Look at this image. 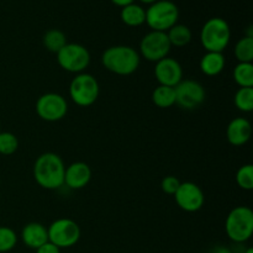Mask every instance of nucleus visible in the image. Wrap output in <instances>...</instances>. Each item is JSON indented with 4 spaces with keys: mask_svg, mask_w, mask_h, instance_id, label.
<instances>
[{
    "mask_svg": "<svg viewBox=\"0 0 253 253\" xmlns=\"http://www.w3.org/2000/svg\"><path fill=\"white\" fill-rule=\"evenodd\" d=\"M234 79L240 88H253V64L237 63L234 68Z\"/></svg>",
    "mask_w": 253,
    "mask_h": 253,
    "instance_id": "5701e85b",
    "label": "nucleus"
},
{
    "mask_svg": "<svg viewBox=\"0 0 253 253\" xmlns=\"http://www.w3.org/2000/svg\"><path fill=\"white\" fill-rule=\"evenodd\" d=\"M152 101L157 108L168 109L175 104V90L172 86L158 85L152 91Z\"/></svg>",
    "mask_w": 253,
    "mask_h": 253,
    "instance_id": "412c9836",
    "label": "nucleus"
},
{
    "mask_svg": "<svg viewBox=\"0 0 253 253\" xmlns=\"http://www.w3.org/2000/svg\"><path fill=\"white\" fill-rule=\"evenodd\" d=\"M252 136V125L247 119L245 118H236L230 121L226 128V137L227 141L232 146L246 145Z\"/></svg>",
    "mask_w": 253,
    "mask_h": 253,
    "instance_id": "2eb2a0df",
    "label": "nucleus"
},
{
    "mask_svg": "<svg viewBox=\"0 0 253 253\" xmlns=\"http://www.w3.org/2000/svg\"><path fill=\"white\" fill-rule=\"evenodd\" d=\"M0 199H1V193H0Z\"/></svg>",
    "mask_w": 253,
    "mask_h": 253,
    "instance_id": "72a5a7b5",
    "label": "nucleus"
},
{
    "mask_svg": "<svg viewBox=\"0 0 253 253\" xmlns=\"http://www.w3.org/2000/svg\"><path fill=\"white\" fill-rule=\"evenodd\" d=\"M167 36L168 40H169L170 46L182 48V47H185L187 44L190 43L193 35L192 30L187 25L175 24L174 26L168 30Z\"/></svg>",
    "mask_w": 253,
    "mask_h": 253,
    "instance_id": "6ab92c4d",
    "label": "nucleus"
},
{
    "mask_svg": "<svg viewBox=\"0 0 253 253\" xmlns=\"http://www.w3.org/2000/svg\"><path fill=\"white\" fill-rule=\"evenodd\" d=\"M153 73H155V78L160 85L175 88L183 81L182 64L172 57H166V58L156 62Z\"/></svg>",
    "mask_w": 253,
    "mask_h": 253,
    "instance_id": "ddd939ff",
    "label": "nucleus"
},
{
    "mask_svg": "<svg viewBox=\"0 0 253 253\" xmlns=\"http://www.w3.org/2000/svg\"><path fill=\"white\" fill-rule=\"evenodd\" d=\"M36 114L41 120L56 123L66 118L68 113V103L66 98L58 93L42 94L36 101Z\"/></svg>",
    "mask_w": 253,
    "mask_h": 253,
    "instance_id": "1a4fd4ad",
    "label": "nucleus"
},
{
    "mask_svg": "<svg viewBox=\"0 0 253 253\" xmlns=\"http://www.w3.org/2000/svg\"><path fill=\"white\" fill-rule=\"evenodd\" d=\"M42 43L47 51L57 54L68 42H67V36L63 31L58 29H51L43 35Z\"/></svg>",
    "mask_w": 253,
    "mask_h": 253,
    "instance_id": "aec40b11",
    "label": "nucleus"
},
{
    "mask_svg": "<svg viewBox=\"0 0 253 253\" xmlns=\"http://www.w3.org/2000/svg\"><path fill=\"white\" fill-rule=\"evenodd\" d=\"M244 253H253V249H252V247H246Z\"/></svg>",
    "mask_w": 253,
    "mask_h": 253,
    "instance_id": "473e14b6",
    "label": "nucleus"
},
{
    "mask_svg": "<svg viewBox=\"0 0 253 253\" xmlns=\"http://www.w3.org/2000/svg\"><path fill=\"white\" fill-rule=\"evenodd\" d=\"M90 52L81 43H67L57 53V63L69 73H83L90 64Z\"/></svg>",
    "mask_w": 253,
    "mask_h": 253,
    "instance_id": "6e6552de",
    "label": "nucleus"
},
{
    "mask_svg": "<svg viewBox=\"0 0 253 253\" xmlns=\"http://www.w3.org/2000/svg\"><path fill=\"white\" fill-rule=\"evenodd\" d=\"M235 106L242 113L253 110V88H240L234 98Z\"/></svg>",
    "mask_w": 253,
    "mask_h": 253,
    "instance_id": "b1692460",
    "label": "nucleus"
},
{
    "mask_svg": "<svg viewBox=\"0 0 253 253\" xmlns=\"http://www.w3.org/2000/svg\"><path fill=\"white\" fill-rule=\"evenodd\" d=\"M66 166L61 156L53 152H44L34 163V179L41 188L47 190L59 189L64 185Z\"/></svg>",
    "mask_w": 253,
    "mask_h": 253,
    "instance_id": "f257e3e1",
    "label": "nucleus"
},
{
    "mask_svg": "<svg viewBox=\"0 0 253 253\" xmlns=\"http://www.w3.org/2000/svg\"><path fill=\"white\" fill-rule=\"evenodd\" d=\"M175 104L184 110H194L199 108L207 98L204 86L193 79H183L174 88Z\"/></svg>",
    "mask_w": 253,
    "mask_h": 253,
    "instance_id": "9b49d317",
    "label": "nucleus"
},
{
    "mask_svg": "<svg viewBox=\"0 0 253 253\" xmlns=\"http://www.w3.org/2000/svg\"><path fill=\"white\" fill-rule=\"evenodd\" d=\"M211 253H232L231 249L227 246H216L212 249Z\"/></svg>",
    "mask_w": 253,
    "mask_h": 253,
    "instance_id": "7c9ffc66",
    "label": "nucleus"
},
{
    "mask_svg": "<svg viewBox=\"0 0 253 253\" xmlns=\"http://www.w3.org/2000/svg\"><path fill=\"white\" fill-rule=\"evenodd\" d=\"M173 197L179 209L185 212H197L204 207V192L193 182H180L179 188Z\"/></svg>",
    "mask_w": 253,
    "mask_h": 253,
    "instance_id": "f8f14e48",
    "label": "nucleus"
},
{
    "mask_svg": "<svg viewBox=\"0 0 253 253\" xmlns=\"http://www.w3.org/2000/svg\"><path fill=\"white\" fill-rule=\"evenodd\" d=\"M19 148V140L12 132H0V155L11 156Z\"/></svg>",
    "mask_w": 253,
    "mask_h": 253,
    "instance_id": "a878e982",
    "label": "nucleus"
},
{
    "mask_svg": "<svg viewBox=\"0 0 253 253\" xmlns=\"http://www.w3.org/2000/svg\"><path fill=\"white\" fill-rule=\"evenodd\" d=\"M17 235L11 227L0 226V253L10 252L16 247Z\"/></svg>",
    "mask_w": 253,
    "mask_h": 253,
    "instance_id": "393cba45",
    "label": "nucleus"
},
{
    "mask_svg": "<svg viewBox=\"0 0 253 253\" xmlns=\"http://www.w3.org/2000/svg\"><path fill=\"white\" fill-rule=\"evenodd\" d=\"M110 1L113 2L114 5H116V6L124 7V6H127V5L132 4V2H135V0H110Z\"/></svg>",
    "mask_w": 253,
    "mask_h": 253,
    "instance_id": "c756f323",
    "label": "nucleus"
},
{
    "mask_svg": "<svg viewBox=\"0 0 253 253\" xmlns=\"http://www.w3.org/2000/svg\"><path fill=\"white\" fill-rule=\"evenodd\" d=\"M100 85L96 78L91 74L79 73L76 74L69 84V98L76 105L81 108H88L93 105L99 98Z\"/></svg>",
    "mask_w": 253,
    "mask_h": 253,
    "instance_id": "423d86ee",
    "label": "nucleus"
},
{
    "mask_svg": "<svg viewBox=\"0 0 253 253\" xmlns=\"http://www.w3.org/2000/svg\"><path fill=\"white\" fill-rule=\"evenodd\" d=\"M35 251H36V253H61V250L57 246H54L53 244H51L49 241L43 244L42 246H40L39 249L35 250Z\"/></svg>",
    "mask_w": 253,
    "mask_h": 253,
    "instance_id": "c85d7f7f",
    "label": "nucleus"
},
{
    "mask_svg": "<svg viewBox=\"0 0 253 253\" xmlns=\"http://www.w3.org/2000/svg\"><path fill=\"white\" fill-rule=\"evenodd\" d=\"M179 9L170 0H157L146 9V24L151 31L167 32L178 24Z\"/></svg>",
    "mask_w": 253,
    "mask_h": 253,
    "instance_id": "39448f33",
    "label": "nucleus"
},
{
    "mask_svg": "<svg viewBox=\"0 0 253 253\" xmlns=\"http://www.w3.org/2000/svg\"><path fill=\"white\" fill-rule=\"evenodd\" d=\"M141 56L133 47L116 44L108 47L101 54V64L106 71L116 76H131L138 69Z\"/></svg>",
    "mask_w": 253,
    "mask_h": 253,
    "instance_id": "f03ea898",
    "label": "nucleus"
},
{
    "mask_svg": "<svg viewBox=\"0 0 253 253\" xmlns=\"http://www.w3.org/2000/svg\"><path fill=\"white\" fill-rule=\"evenodd\" d=\"M236 183L241 189L252 190L253 189V166L247 165L241 166L236 173Z\"/></svg>",
    "mask_w": 253,
    "mask_h": 253,
    "instance_id": "bb28decb",
    "label": "nucleus"
},
{
    "mask_svg": "<svg viewBox=\"0 0 253 253\" xmlns=\"http://www.w3.org/2000/svg\"><path fill=\"white\" fill-rule=\"evenodd\" d=\"M226 59L221 52H207L199 62V68L208 77H216L224 71Z\"/></svg>",
    "mask_w": 253,
    "mask_h": 253,
    "instance_id": "f3484780",
    "label": "nucleus"
},
{
    "mask_svg": "<svg viewBox=\"0 0 253 253\" xmlns=\"http://www.w3.org/2000/svg\"><path fill=\"white\" fill-rule=\"evenodd\" d=\"M180 185V180L174 175H167L161 182V189L168 195H174Z\"/></svg>",
    "mask_w": 253,
    "mask_h": 253,
    "instance_id": "cd10ccee",
    "label": "nucleus"
},
{
    "mask_svg": "<svg viewBox=\"0 0 253 253\" xmlns=\"http://www.w3.org/2000/svg\"><path fill=\"white\" fill-rule=\"evenodd\" d=\"M200 43L207 52H224L231 40L229 22L222 17H211L200 30Z\"/></svg>",
    "mask_w": 253,
    "mask_h": 253,
    "instance_id": "7ed1b4c3",
    "label": "nucleus"
},
{
    "mask_svg": "<svg viewBox=\"0 0 253 253\" xmlns=\"http://www.w3.org/2000/svg\"><path fill=\"white\" fill-rule=\"evenodd\" d=\"M120 19L128 27L142 26L146 24V9L142 5L132 2L127 6L121 7Z\"/></svg>",
    "mask_w": 253,
    "mask_h": 253,
    "instance_id": "a211bd4d",
    "label": "nucleus"
},
{
    "mask_svg": "<svg viewBox=\"0 0 253 253\" xmlns=\"http://www.w3.org/2000/svg\"><path fill=\"white\" fill-rule=\"evenodd\" d=\"M91 169L85 162H73L66 167L64 185L68 189L81 190L90 183Z\"/></svg>",
    "mask_w": 253,
    "mask_h": 253,
    "instance_id": "4468645a",
    "label": "nucleus"
},
{
    "mask_svg": "<svg viewBox=\"0 0 253 253\" xmlns=\"http://www.w3.org/2000/svg\"><path fill=\"white\" fill-rule=\"evenodd\" d=\"M225 231L234 244H245L253 234V211L249 207H236L229 212Z\"/></svg>",
    "mask_w": 253,
    "mask_h": 253,
    "instance_id": "20e7f679",
    "label": "nucleus"
},
{
    "mask_svg": "<svg viewBox=\"0 0 253 253\" xmlns=\"http://www.w3.org/2000/svg\"><path fill=\"white\" fill-rule=\"evenodd\" d=\"M170 46L167 32L150 31L140 41V56L148 62H158L169 54Z\"/></svg>",
    "mask_w": 253,
    "mask_h": 253,
    "instance_id": "9d476101",
    "label": "nucleus"
},
{
    "mask_svg": "<svg viewBox=\"0 0 253 253\" xmlns=\"http://www.w3.org/2000/svg\"><path fill=\"white\" fill-rule=\"evenodd\" d=\"M21 241L29 249L37 250L40 246L48 242L47 227L40 222H29L21 230Z\"/></svg>",
    "mask_w": 253,
    "mask_h": 253,
    "instance_id": "dca6fc26",
    "label": "nucleus"
},
{
    "mask_svg": "<svg viewBox=\"0 0 253 253\" xmlns=\"http://www.w3.org/2000/svg\"><path fill=\"white\" fill-rule=\"evenodd\" d=\"M48 241L54 246L62 249H71L76 246L81 240V227L74 220L61 217L57 219L47 227Z\"/></svg>",
    "mask_w": 253,
    "mask_h": 253,
    "instance_id": "0eeeda50",
    "label": "nucleus"
},
{
    "mask_svg": "<svg viewBox=\"0 0 253 253\" xmlns=\"http://www.w3.org/2000/svg\"><path fill=\"white\" fill-rule=\"evenodd\" d=\"M234 53L239 63H252L253 61V37L246 36L239 40L235 44Z\"/></svg>",
    "mask_w": 253,
    "mask_h": 253,
    "instance_id": "4be33fe9",
    "label": "nucleus"
},
{
    "mask_svg": "<svg viewBox=\"0 0 253 253\" xmlns=\"http://www.w3.org/2000/svg\"><path fill=\"white\" fill-rule=\"evenodd\" d=\"M140 2H142V4H147V5H151L153 4V2H156L157 0H138Z\"/></svg>",
    "mask_w": 253,
    "mask_h": 253,
    "instance_id": "2f4dec72",
    "label": "nucleus"
}]
</instances>
